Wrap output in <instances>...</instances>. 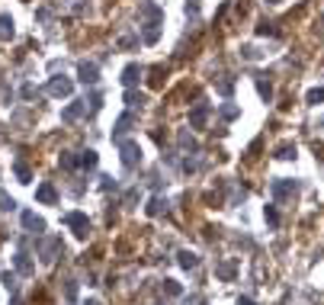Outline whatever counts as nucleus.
Wrapping results in <instances>:
<instances>
[{"label": "nucleus", "mask_w": 324, "mask_h": 305, "mask_svg": "<svg viewBox=\"0 0 324 305\" xmlns=\"http://www.w3.org/2000/svg\"><path fill=\"white\" fill-rule=\"evenodd\" d=\"M138 16H145L148 23H164V10L158 3H151V0H141L138 3Z\"/></svg>", "instance_id": "obj_1"}, {"label": "nucleus", "mask_w": 324, "mask_h": 305, "mask_svg": "<svg viewBox=\"0 0 324 305\" xmlns=\"http://www.w3.org/2000/svg\"><path fill=\"white\" fill-rule=\"evenodd\" d=\"M122 164H125V167L141 164V148L135 145V141H125V145H122Z\"/></svg>", "instance_id": "obj_2"}, {"label": "nucleus", "mask_w": 324, "mask_h": 305, "mask_svg": "<svg viewBox=\"0 0 324 305\" xmlns=\"http://www.w3.org/2000/svg\"><path fill=\"white\" fill-rule=\"evenodd\" d=\"M206 119H209V106H206V103H202V106H196V110L190 113V125H193V128H199Z\"/></svg>", "instance_id": "obj_3"}, {"label": "nucleus", "mask_w": 324, "mask_h": 305, "mask_svg": "<svg viewBox=\"0 0 324 305\" xmlns=\"http://www.w3.org/2000/svg\"><path fill=\"white\" fill-rule=\"evenodd\" d=\"M138 77H141V67H138V64H129V67L122 71V84H125V87H132Z\"/></svg>", "instance_id": "obj_4"}, {"label": "nucleus", "mask_w": 324, "mask_h": 305, "mask_svg": "<svg viewBox=\"0 0 324 305\" xmlns=\"http://www.w3.org/2000/svg\"><path fill=\"white\" fill-rule=\"evenodd\" d=\"M80 80L84 84H97V64H80Z\"/></svg>", "instance_id": "obj_5"}, {"label": "nucleus", "mask_w": 324, "mask_h": 305, "mask_svg": "<svg viewBox=\"0 0 324 305\" xmlns=\"http://www.w3.org/2000/svg\"><path fill=\"white\" fill-rule=\"evenodd\" d=\"M273 193H276V196L295 193V183H286V180H273Z\"/></svg>", "instance_id": "obj_6"}, {"label": "nucleus", "mask_w": 324, "mask_h": 305, "mask_svg": "<svg viewBox=\"0 0 324 305\" xmlns=\"http://www.w3.org/2000/svg\"><path fill=\"white\" fill-rule=\"evenodd\" d=\"M276 158H279V161L295 158V145H279V148H276Z\"/></svg>", "instance_id": "obj_7"}, {"label": "nucleus", "mask_w": 324, "mask_h": 305, "mask_svg": "<svg viewBox=\"0 0 324 305\" xmlns=\"http://www.w3.org/2000/svg\"><path fill=\"white\" fill-rule=\"evenodd\" d=\"M308 103H312V106H318V103H324V87H315V90H308Z\"/></svg>", "instance_id": "obj_8"}, {"label": "nucleus", "mask_w": 324, "mask_h": 305, "mask_svg": "<svg viewBox=\"0 0 324 305\" xmlns=\"http://www.w3.org/2000/svg\"><path fill=\"white\" fill-rule=\"evenodd\" d=\"M52 93H71V80H52Z\"/></svg>", "instance_id": "obj_9"}, {"label": "nucleus", "mask_w": 324, "mask_h": 305, "mask_svg": "<svg viewBox=\"0 0 324 305\" xmlns=\"http://www.w3.org/2000/svg\"><path fill=\"white\" fill-rule=\"evenodd\" d=\"M0 36H13V19L10 16H0Z\"/></svg>", "instance_id": "obj_10"}, {"label": "nucleus", "mask_w": 324, "mask_h": 305, "mask_svg": "<svg viewBox=\"0 0 324 305\" xmlns=\"http://www.w3.org/2000/svg\"><path fill=\"white\" fill-rule=\"evenodd\" d=\"M180 263H183V267L190 270V267H196V263H199V257L190 254V250H183V254H180Z\"/></svg>", "instance_id": "obj_11"}, {"label": "nucleus", "mask_w": 324, "mask_h": 305, "mask_svg": "<svg viewBox=\"0 0 324 305\" xmlns=\"http://www.w3.org/2000/svg\"><path fill=\"white\" fill-rule=\"evenodd\" d=\"M129 125H132V116L125 113L122 119H119V125H116V135H122V132H129Z\"/></svg>", "instance_id": "obj_12"}, {"label": "nucleus", "mask_w": 324, "mask_h": 305, "mask_svg": "<svg viewBox=\"0 0 324 305\" xmlns=\"http://www.w3.org/2000/svg\"><path fill=\"white\" fill-rule=\"evenodd\" d=\"M241 55H244L247 61H254V58H260L263 52H257V49H254V45H244V49H241Z\"/></svg>", "instance_id": "obj_13"}, {"label": "nucleus", "mask_w": 324, "mask_h": 305, "mask_svg": "<svg viewBox=\"0 0 324 305\" xmlns=\"http://www.w3.org/2000/svg\"><path fill=\"white\" fill-rule=\"evenodd\" d=\"M125 100H129V106H141L145 103V93H125Z\"/></svg>", "instance_id": "obj_14"}, {"label": "nucleus", "mask_w": 324, "mask_h": 305, "mask_svg": "<svg viewBox=\"0 0 324 305\" xmlns=\"http://www.w3.org/2000/svg\"><path fill=\"white\" fill-rule=\"evenodd\" d=\"M218 276L231 280V276H234V263H221V267H218Z\"/></svg>", "instance_id": "obj_15"}, {"label": "nucleus", "mask_w": 324, "mask_h": 305, "mask_svg": "<svg viewBox=\"0 0 324 305\" xmlns=\"http://www.w3.org/2000/svg\"><path fill=\"white\" fill-rule=\"evenodd\" d=\"M263 215H267V222H270V225H276V222H279V215H276V209H273V206H267V209H263Z\"/></svg>", "instance_id": "obj_16"}, {"label": "nucleus", "mask_w": 324, "mask_h": 305, "mask_svg": "<svg viewBox=\"0 0 324 305\" xmlns=\"http://www.w3.org/2000/svg\"><path fill=\"white\" fill-rule=\"evenodd\" d=\"M161 209H167V202H164V199H154L151 206H148V212H151V215H158Z\"/></svg>", "instance_id": "obj_17"}, {"label": "nucleus", "mask_w": 324, "mask_h": 305, "mask_svg": "<svg viewBox=\"0 0 324 305\" xmlns=\"http://www.w3.org/2000/svg\"><path fill=\"white\" fill-rule=\"evenodd\" d=\"M257 90H260L263 100H270V93H273V90H270V84H263V80H257Z\"/></svg>", "instance_id": "obj_18"}, {"label": "nucleus", "mask_w": 324, "mask_h": 305, "mask_svg": "<svg viewBox=\"0 0 324 305\" xmlns=\"http://www.w3.org/2000/svg\"><path fill=\"white\" fill-rule=\"evenodd\" d=\"M221 116H225V119H234V116H238V106H221Z\"/></svg>", "instance_id": "obj_19"}, {"label": "nucleus", "mask_w": 324, "mask_h": 305, "mask_svg": "<svg viewBox=\"0 0 324 305\" xmlns=\"http://www.w3.org/2000/svg\"><path fill=\"white\" fill-rule=\"evenodd\" d=\"M257 32H260V36H273V26H270V23H260Z\"/></svg>", "instance_id": "obj_20"}, {"label": "nucleus", "mask_w": 324, "mask_h": 305, "mask_svg": "<svg viewBox=\"0 0 324 305\" xmlns=\"http://www.w3.org/2000/svg\"><path fill=\"white\" fill-rule=\"evenodd\" d=\"M77 113H80V106H67V110H64V119H74Z\"/></svg>", "instance_id": "obj_21"}, {"label": "nucleus", "mask_w": 324, "mask_h": 305, "mask_svg": "<svg viewBox=\"0 0 324 305\" xmlns=\"http://www.w3.org/2000/svg\"><path fill=\"white\" fill-rule=\"evenodd\" d=\"M267 3H279V0H267Z\"/></svg>", "instance_id": "obj_22"}, {"label": "nucleus", "mask_w": 324, "mask_h": 305, "mask_svg": "<svg viewBox=\"0 0 324 305\" xmlns=\"http://www.w3.org/2000/svg\"><path fill=\"white\" fill-rule=\"evenodd\" d=\"M318 125H321V128H324V119H321V122H318Z\"/></svg>", "instance_id": "obj_23"}]
</instances>
